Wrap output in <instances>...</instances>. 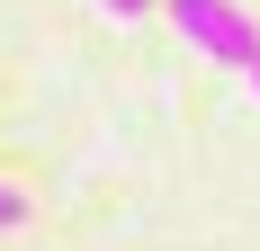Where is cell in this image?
I'll list each match as a JSON object with an SVG mask.
<instances>
[{"instance_id":"1","label":"cell","mask_w":260,"mask_h":251,"mask_svg":"<svg viewBox=\"0 0 260 251\" xmlns=\"http://www.w3.org/2000/svg\"><path fill=\"white\" fill-rule=\"evenodd\" d=\"M171 9V27H180L188 45L207 54V63H234V72H251V54H260V27L242 0H161Z\"/></svg>"},{"instance_id":"2","label":"cell","mask_w":260,"mask_h":251,"mask_svg":"<svg viewBox=\"0 0 260 251\" xmlns=\"http://www.w3.org/2000/svg\"><path fill=\"white\" fill-rule=\"evenodd\" d=\"M9 225H27V198L9 189V179H0V233H9Z\"/></svg>"},{"instance_id":"3","label":"cell","mask_w":260,"mask_h":251,"mask_svg":"<svg viewBox=\"0 0 260 251\" xmlns=\"http://www.w3.org/2000/svg\"><path fill=\"white\" fill-rule=\"evenodd\" d=\"M108 18H144V9H153V0H99Z\"/></svg>"},{"instance_id":"4","label":"cell","mask_w":260,"mask_h":251,"mask_svg":"<svg viewBox=\"0 0 260 251\" xmlns=\"http://www.w3.org/2000/svg\"><path fill=\"white\" fill-rule=\"evenodd\" d=\"M251 90H260V54H251Z\"/></svg>"}]
</instances>
